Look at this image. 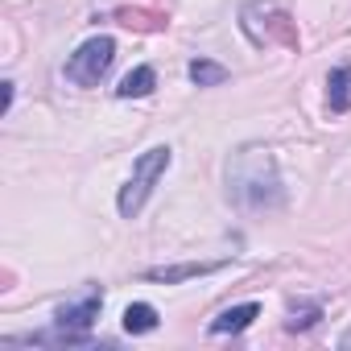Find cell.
I'll list each match as a JSON object with an SVG mask.
<instances>
[{"label":"cell","mask_w":351,"mask_h":351,"mask_svg":"<svg viewBox=\"0 0 351 351\" xmlns=\"http://www.w3.org/2000/svg\"><path fill=\"white\" fill-rule=\"evenodd\" d=\"M223 186H228V203L248 211V215H265V211H281L285 207V182L273 149L248 141L240 145L228 165H223Z\"/></svg>","instance_id":"6da1fadb"},{"label":"cell","mask_w":351,"mask_h":351,"mask_svg":"<svg viewBox=\"0 0 351 351\" xmlns=\"http://www.w3.org/2000/svg\"><path fill=\"white\" fill-rule=\"evenodd\" d=\"M169 165H173V149H169V145H153V149H145V153L132 161L128 182H124L120 195H116V211H120L124 219H136V215L145 211V203H149L157 178H161Z\"/></svg>","instance_id":"7a4b0ae2"},{"label":"cell","mask_w":351,"mask_h":351,"mask_svg":"<svg viewBox=\"0 0 351 351\" xmlns=\"http://www.w3.org/2000/svg\"><path fill=\"white\" fill-rule=\"evenodd\" d=\"M240 25H244V34H248L252 46H285V50L302 46L293 17L285 9H277L273 0H252V5H244Z\"/></svg>","instance_id":"3957f363"},{"label":"cell","mask_w":351,"mask_h":351,"mask_svg":"<svg viewBox=\"0 0 351 351\" xmlns=\"http://www.w3.org/2000/svg\"><path fill=\"white\" fill-rule=\"evenodd\" d=\"M112 62H116V42H112L108 34H95V38H87V42L66 58L62 75H66V83H75V87H99V83L108 79Z\"/></svg>","instance_id":"277c9868"},{"label":"cell","mask_w":351,"mask_h":351,"mask_svg":"<svg viewBox=\"0 0 351 351\" xmlns=\"http://www.w3.org/2000/svg\"><path fill=\"white\" fill-rule=\"evenodd\" d=\"M228 269V261H186V265H161V269H145L141 277L145 281H157V285H182L191 277H207V273H219Z\"/></svg>","instance_id":"5b68a950"},{"label":"cell","mask_w":351,"mask_h":351,"mask_svg":"<svg viewBox=\"0 0 351 351\" xmlns=\"http://www.w3.org/2000/svg\"><path fill=\"white\" fill-rule=\"evenodd\" d=\"M261 318V302H240V306H228L219 318H211V335H240V330H248L252 322Z\"/></svg>","instance_id":"8992f818"},{"label":"cell","mask_w":351,"mask_h":351,"mask_svg":"<svg viewBox=\"0 0 351 351\" xmlns=\"http://www.w3.org/2000/svg\"><path fill=\"white\" fill-rule=\"evenodd\" d=\"M326 112H330V116L351 112V62H339V66L326 75Z\"/></svg>","instance_id":"52a82bcc"},{"label":"cell","mask_w":351,"mask_h":351,"mask_svg":"<svg viewBox=\"0 0 351 351\" xmlns=\"http://www.w3.org/2000/svg\"><path fill=\"white\" fill-rule=\"evenodd\" d=\"M153 87H157V71H153V66H132V71L120 79L116 99H145V95H153Z\"/></svg>","instance_id":"ba28073f"},{"label":"cell","mask_w":351,"mask_h":351,"mask_svg":"<svg viewBox=\"0 0 351 351\" xmlns=\"http://www.w3.org/2000/svg\"><path fill=\"white\" fill-rule=\"evenodd\" d=\"M186 75H191L195 87H223V83L232 79V71H228L223 62H215V58H191Z\"/></svg>","instance_id":"9c48e42d"},{"label":"cell","mask_w":351,"mask_h":351,"mask_svg":"<svg viewBox=\"0 0 351 351\" xmlns=\"http://www.w3.org/2000/svg\"><path fill=\"white\" fill-rule=\"evenodd\" d=\"M124 330L128 335H153L157 326H161V318H157V310L149 306V302H132V306H124Z\"/></svg>","instance_id":"30bf717a"},{"label":"cell","mask_w":351,"mask_h":351,"mask_svg":"<svg viewBox=\"0 0 351 351\" xmlns=\"http://www.w3.org/2000/svg\"><path fill=\"white\" fill-rule=\"evenodd\" d=\"M318 318H322V302H293L289 306V318H285V330L302 335V330L318 326Z\"/></svg>","instance_id":"8fae6325"},{"label":"cell","mask_w":351,"mask_h":351,"mask_svg":"<svg viewBox=\"0 0 351 351\" xmlns=\"http://www.w3.org/2000/svg\"><path fill=\"white\" fill-rule=\"evenodd\" d=\"M116 17H120L128 29H132V25H136V29H165V25H169L165 13H145V9H120Z\"/></svg>","instance_id":"7c38bea8"},{"label":"cell","mask_w":351,"mask_h":351,"mask_svg":"<svg viewBox=\"0 0 351 351\" xmlns=\"http://www.w3.org/2000/svg\"><path fill=\"white\" fill-rule=\"evenodd\" d=\"M0 87H5V99H0V112L9 116V112H13V99H17V83H13V79H5Z\"/></svg>","instance_id":"4fadbf2b"},{"label":"cell","mask_w":351,"mask_h":351,"mask_svg":"<svg viewBox=\"0 0 351 351\" xmlns=\"http://www.w3.org/2000/svg\"><path fill=\"white\" fill-rule=\"evenodd\" d=\"M339 347H343V351L351 347V330H343V339H339Z\"/></svg>","instance_id":"5bb4252c"}]
</instances>
